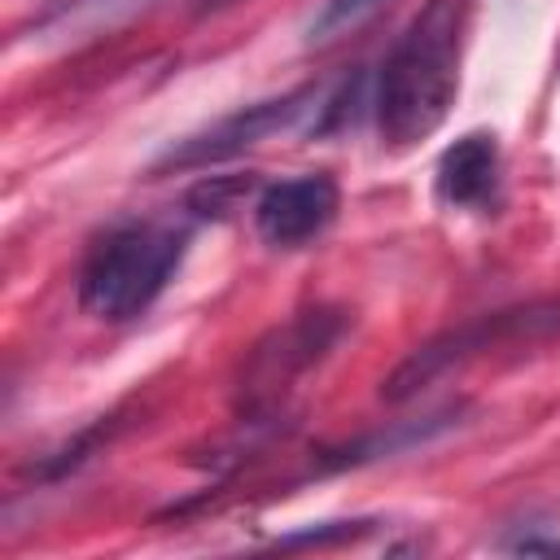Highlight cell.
<instances>
[{"instance_id": "6da1fadb", "label": "cell", "mask_w": 560, "mask_h": 560, "mask_svg": "<svg viewBox=\"0 0 560 560\" xmlns=\"http://www.w3.org/2000/svg\"><path fill=\"white\" fill-rule=\"evenodd\" d=\"M464 35H468V4L429 0L389 44L372 96L376 131L389 149H411L446 122L459 92Z\"/></svg>"}, {"instance_id": "7a4b0ae2", "label": "cell", "mask_w": 560, "mask_h": 560, "mask_svg": "<svg viewBox=\"0 0 560 560\" xmlns=\"http://www.w3.org/2000/svg\"><path fill=\"white\" fill-rule=\"evenodd\" d=\"M184 254H188V228L162 219L109 228L105 236L92 241L79 267V306L105 324L144 315L175 280Z\"/></svg>"}, {"instance_id": "3957f363", "label": "cell", "mask_w": 560, "mask_h": 560, "mask_svg": "<svg viewBox=\"0 0 560 560\" xmlns=\"http://www.w3.org/2000/svg\"><path fill=\"white\" fill-rule=\"evenodd\" d=\"M328 96H332V83H302V88H293V92H284V96L241 105V109L223 114L219 122H210V127L184 136L179 144H171V149L153 162V175H162V171H201V166L241 158V153L267 144L271 136H289V131H311V136H319Z\"/></svg>"}, {"instance_id": "277c9868", "label": "cell", "mask_w": 560, "mask_h": 560, "mask_svg": "<svg viewBox=\"0 0 560 560\" xmlns=\"http://www.w3.org/2000/svg\"><path fill=\"white\" fill-rule=\"evenodd\" d=\"M560 328V302H529L516 311H494L481 319H468L459 328H446L442 337L424 341L420 350H411L385 381V398L389 402H407L420 389H429L433 381H442L451 368H464L472 359H481L494 346H516V341H538L547 332Z\"/></svg>"}, {"instance_id": "5b68a950", "label": "cell", "mask_w": 560, "mask_h": 560, "mask_svg": "<svg viewBox=\"0 0 560 560\" xmlns=\"http://www.w3.org/2000/svg\"><path fill=\"white\" fill-rule=\"evenodd\" d=\"M346 319L341 311H302L298 319H289L284 328H276L267 341L254 346L249 363H245V394L254 411H271L280 402V394L306 372L315 368L341 337Z\"/></svg>"}, {"instance_id": "8992f818", "label": "cell", "mask_w": 560, "mask_h": 560, "mask_svg": "<svg viewBox=\"0 0 560 560\" xmlns=\"http://www.w3.org/2000/svg\"><path fill=\"white\" fill-rule=\"evenodd\" d=\"M341 210V188L328 171L276 179L254 197V232L276 249H302L319 241Z\"/></svg>"}, {"instance_id": "52a82bcc", "label": "cell", "mask_w": 560, "mask_h": 560, "mask_svg": "<svg viewBox=\"0 0 560 560\" xmlns=\"http://www.w3.org/2000/svg\"><path fill=\"white\" fill-rule=\"evenodd\" d=\"M433 192L451 210H494L503 192V153L490 131H468L442 149L433 171Z\"/></svg>"}, {"instance_id": "ba28073f", "label": "cell", "mask_w": 560, "mask_h": 560, "mask_svg": "<svg viewBox=\"0 0 560 560\" xmlns=\"http://www.w3.org/2000/svg\"><path fill=\"white\" fill-rule=\"evenodd\" d=\"M158 0H48L39 13H31L18 31L13 44H35V48H79L88 39H101L131 18L149 13Z\"/></svg>"}, {"instance_id": "9c48e42d", "label": "cell", "mask_w": 560, "mask_h": 560, "mask_svg": "<svg viewBox=\"0 0 560 560\" xmlns=\"http://www.w3.org/2000/svg\"><path fill=\"white\" fill-rule=\"evenodd\" d=\"M389 0H324L306 22V48H328L359 26H368Z\"/></svg>"}, {"instance_id": "30bf717a", "label": "cell", "mask_w": 560, "mask_h": 560, "mask_svg": "<svg viewBox=\"0 0 560 560\" xmlns=\"http://www.w3.org/2000/svg\"><path fill=\"white\" fill-rule=\"evenodd\" d=\"M512 551H542V556H560V538H516Z\"/></svg>"}]
</instances>
